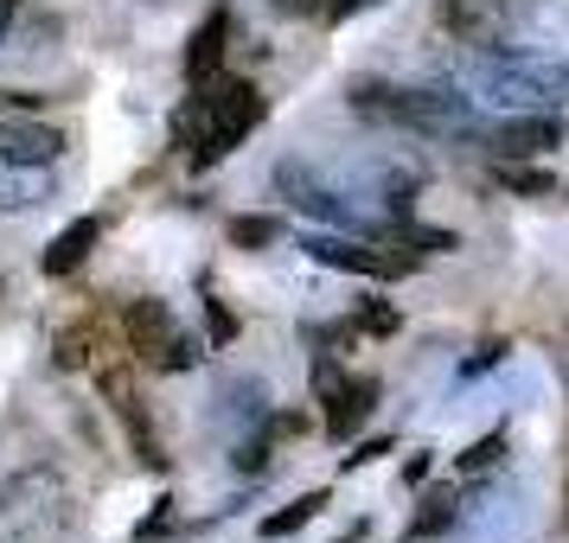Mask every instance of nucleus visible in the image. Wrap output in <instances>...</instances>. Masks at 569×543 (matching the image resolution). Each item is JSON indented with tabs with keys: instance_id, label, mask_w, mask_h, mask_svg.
Instances as JSON below:
<instances>
[{
	"instance_id": "f257e3e1",
	"label": "nucleus",
	"mask_w": 569,
	"mask_h": 543,
	"mask_svg": "<svg viewBox=\"0 0 569 543\" xmlns=\"http://www.w3.org/2000/svg\"><path fill=\"white\" fill-rule=\"evenodd\" d=\"M346 103L359 122L371 129H397V134H429V141H461L480 134V109L467 90L436 83V90H416V83H352Z\"/></svg>"
},
{
	"instance_id": "f03ea898",
	"label": "nucleus",
	"mask_w": 569,
	"mask_h": 543,
	"mask_svg": "<svg viewBox=\"0 0 569 543\" xmlns=\"http://www.w3.org/2000/svg\"><path fill=\"white\" fill-rule=\"evenodd\" d=\"M262 90L250 78H224V71H211V78H192V97L186 109L173 115V141H180L186 154L211 167V160H224L243 141V134L262 122Z\"/></svg>"
},
{
	"instance_id": "7ed1b4c3",
	"label": "nucleus",
	"mask_w": 569,
	"mask_h": 543,
	"mask_svg": "<svg viewBox=\"0 0 569 543\" xmlns=\"http://www.w3.org/2000/svg\"><path fill=\"white\" fill-rule=\"evenodd\" d=\"M78 486L64 480V466L27 461L0 480V543H64L78 531Z\"/></svg>"
},
{
	"instance_id": "20e7f679",
	"label": "nucleus",
	"mask_w": 569,
	"mask_h": 543,
	"mask_svg": "<svg viewBox=\"0 0 569 543\" xmlns=\"http://www.w3.org/2000/svg\"><path fill=\"white\" fill-rule=\"evenodd\" d=\"M473 97L506 115H531V109H563L569 97V64L550 52H480V64L467 71Z\"/></svg>"
},
{
	"instance_id": "39448f33",
	"label": "nucleus",
	"mask_w": 569,
	"mask_h": 543,
	"mask_svg": "<svg viewBox=\"0 0 569 543\" xmlns=\"http://www.w3.org/2000/svg\"><path fill=\"white\" fill-rule=\"evenodd\" d=\"M276 199H282L288 211H301V218H313V224H327V231H346V237H378V224L365 218V205L346 192V185H333L313 160L288 154L276 160Z\"/></svg>"
},
{
	"instance_id": "423d86ee",
	"label": "nucleus",
	"mask_w": 569,
	"mask_h": 543,
	"mask_svg": "<svg viewBox=\"0 0 569 543\" xmlns=\"http://www.w3.org/2000/svg\"><path fill=\"white\" fill-rule=\"evenodd\" d=\"M122 339H129L134 364H148V371H192L199 364V339L173 320L160 294H141L122 308Z\"/></svg>"
},
{
	"instance_id": "0eeeda50",
	"label": "nucleus",
	"mask_w": 569,
	"mask_h": 543,
	"mask_svg": "<svg viewBox=\"0 0 569 543\" xmlns=\"http://www.w3.org/2000/svg\"><path fill=\"white\" fill-rule=\"evenodd\" d=\"M90 371H97V390H103L109 415H116V422L129 429L134 461L154 466V473H167V448H160L154 422H148V410H141V384H134V352L122 359V352H109V345H103V359L90 364Z\"/></svg>"
},
{
	"instance_id": "6e6552de",
	"label": "nucleus",
	"mask_w": 569,
	"mask_h": 543,
	"mask_svg": "<svg viewBox=\"0 0 569 543\" xmlns=\"http://www.w3.org/2000/svg\"><path fill=\"white\" fill-rule=\"evenodd\" d=\"M301 250L313 262H327V269H346V275H371V282H397V275H410L416 257H403L397 243H378V237H301Z\"/></svg>"
},
{
	"instance_id": "1a4fd4ad",
	"label": "nucleus",
	"mask_w": 569,
	"mask_h": 543,
	"mask_svg": "<svg viewBox=\"0 0 569 543\" xmlns=\"http://www.w3.org/2000/svg\"><path fill=\"white\" fill-rule=\"evenodd\" d=\"M313 396L327 403V435L333 441H352V429H365V415L378 410V384H371V378H352V371H339L333 352L313 359Z\"/></svg>"
},
{
	"instance_id": "9d476101",
	"label": "nucleus",
	"mask_w": 569,
	"mask_h": 543,
	"mask_svg": "<svg viewBox=\"0 0 569 543\" xmlns=\"http://www.w3.org/2000/svg\"><path fill=\"white\" fill-rule=\"evenodd\" d=\"M492 160H538L550 148H563V115L557 109H531V115H506L499 129H480Z\"/></svg>"
},
{
	"instance_id": "9b49d317",
	"label": "nucleus",
	"mask_w": 569,
	"mask_h": 543,
	"mask_svg": "<svg viewBox=\"0 0 569 543\" xmlns=\"http://www.w3.org/2000/svg\"><path fill=\"white\" fill-rule=\"evenodd\" d=\"M269 415L276 410H269V384H262V378H224L218 396H211V429H218L224 441L257 435Z\"/></svg>"
},
{
	"instance_id": "f8f14e48",
	"label": "nucleus",
	"mask_w": 569,
	"mask_h": 543,
	"mask_svg": "<svg viewBox=\"0 0 569 543\" xmlns=\"http://www.w3.org/2000/svg\"><path fill=\"white\" fill-rule=\"evenodd\" d=\"M64 129H52L46 115H0V160H20V167H58L64 160Z\"/></svg>"
},
{
	"instance_id": "ddd939ff",
	"label": "nucleus",
	"mask_w": 569,
	"mask_h": 543,
	"mask_svg": "<svg viewBox=\"0 0 569 543\" xmlns=\"http://www.w3.org/2000/svg\"><path fill=\"white\" fill-rule=\"evenodd\" d=\"M436 27L448 32L455 46H467V52H492L499 32H506V20L492 13V0H436Z\"/></svg>"
},
{
	"instance_id": "4468645a",
	"label": "nucleus",
	"mask_w": 569,
	"mask_h": 543,
	"mask_svg": "<svg viewBox=\"0 0 569 543\" xmlns=\"http://www.w3.org/2000/svg\"><path fill=\"white\" fill-rule=\"evenodd\" d=\"M58 199L52 167H20V160H0V211H39Z\"/></svg>"
},
{
	"instance_id": "2eb2a0df",
	"label": "nucleus",
	"mask_w": 569,
	"mask_h": 543,
	"mask_svg": "<svg viewBox=\"0 0 569 543\" xmlns=\"http://www.w3.org/2000/svg\"><path fill=\"white\" fill-rule=\"evenodd\" d=\"M97 237H103V218H71V224H64V231L46 243L39 269H46V275H71V269H78V262L97 250Z\"/></svg>"
},
{
	"instance_id": "dca6fc26",
	"label": "nucleus",
	"mask_w": 569,
	"mask_h": 543,
	"mask_svg": "<svg viewBox=\"0 0 569 543\" xmlns=\"http://www.w3.org/2000/svg\"><path fill=\"white\" fill-rule=\"evenodd\" d=\"M103 320L90 313V320H78V326H64L58 333V345H52V359H58V371H83V364H97L103 359Z\"/></svg>"
},
{
	"instance_id": "f3484780",
	"label": "nucleus",
	"mask_w": 569,
	"mask_h": 543,
	"mask_svg": "<svg viewBox=\"0 0 569 543\" xmlns=\"http://www.w3.org/2000/svg\"><path fill=\"white\" fill-rule=\"evenodd\" d=\"M224 39H231V20L211 13L206 27L192 32V46H186V78H211V71L224 64Z\"/></svg>"
},
{
	"instance_id": "a211bd4d",
	"label": "nucleus",
	"mask_w": 569,
	"mask_h": 543,
	"mask_svg": "<svg viewBox=\"0 0 569 543\" xmlns=\"http://www.w3.org/2000/svg\"><path fill=\"white\" fill-rule=\"evenodd\" d=\"M492 173H499V185L518 192V199H563V180L543 173V167H531V160H492Z\"/></svg>"
},
{
	"instance_id": "6ab92c4d",
	"label": "nucleus",
	"mask_w": 569,
	"mask_h": 543,
	"mask_svg": "<svg viewBox=\"0 0 569 543\" xmlns=\"http://www.w3.org/2000/svg\"><path fill=\"white\" fill-rule=\"evenodd\" d=\"M320 512H327V492H301L295 505H282V512L262 517V537H269V543H276V537H295V531H301V524H313Z\"/></svg>"
},
{
	"instance_id": "aec40b11",
	"label": "nucleus",
	"mask_w": 569,
	"mask_h": 543,
	"mask_svg": "<svg viewBox=\"0 0 569 543\" xmlns=\"http://www.w3.org/2000/svg\"><path fill=\"white\" fill-rule=\"evenodd\" d=\"M224 237H231V250H269V243H282V218H231L224 224Z\"/></svg>"
},
{
	"instance_id": "412c9836",
	"label": "nucleus",
	"mask_w": 569,
	"mask_h": 543,
	"mask_svg": "<svg viewBox=\"0 0 569 543\" xmlns=\"http://www.w3.org/2000/svg\"><path fill=\"white\" fill-rule=\"evenodd\" d=\"M441 531H455V486H441L422 499V512H416L410 537H441Z\"/></svg>"
},
{
	"instance_id": "4be33fe9",
	"label": "nucleus",
	"mask_w": 569,
	"mask_h": 543,
	"mask_svg": "<svg viewBox=\"0 0 569 543\" xmlns=\"http://www.w3.org/2000/svg\"><path fill=\"white\" fill-rule=\"evenodd\" d=\"M499 461H506V435H480L461 461H455V473H461V480H480V473H492Z\"/></svg>"
},
{
	"instance_id": "5701e85b",
	"label": "nucleus",
	"mask_w": 569,
	"mask_h": 543,
	"mask_svg": "<svg viewBox=\"0 0 569 543\" xmlns=\"http://www.w3.org/2000/svg\"><path fill=\"white\" fill-rule=\"evenodd\" d=\"M269 454H276V441H269V435L231 441V466H237V473H269Z\"/></svg>"
},
{
	"instance_id": "b1692460",
	"label": "nucleus",
	"mask_w": 569,
	"mask_h": 543,
	"mask_svg": "<svg viewBox=\"0 0 569 543\" xmlns=\"http://www.w3.org/2000/svg\"><path fill=\"white\" fill-rule=\"evenodd\" d=\"M397 326H403V320H397V308H385V301L359 308V320H352V333H378V339H390Z\"/></svg>"
},
{
	"instance_id": "393cba45",
	"label": "nucleus",
	"mask_w": 569,
	"mask_h": 543,
	"mask_svg": "<svg viewBox=\"0 0 569 543\" xmlns=\"http://www.w3.org/2000/svg\"><path fill=\"white\" fill-rule=\"evenodd\" d=\"M206 320H211V345H231V339H237V313L224 308L218 294H211V301H206Z\"/></svg>"
},
{
	"instance_id": "a878e982",
	"label": "nucleus",
	"mask_w": 569,
	"mask_h": 543,
	"mask_svg": "<svg viewBox=\"0 0 569 543\" xmlns=\"http://www.w3.org/2000/svg\"><path fill=\"white\" fill-rule=\"evenodd\" d=\"M167 531H173V499H160V512L134 524V543H148V537H167Z\"/></svg>"
},
{
	"instance_id": "bb28decb",
	"label": "nucleus",
	"mask_w": 569,
	"mask_h": 543,
	"mask_svg": "<svg viewBox=\"0 0 569 543\" xmlns=\"http://www.w3.org/2000/svg\"><path fill=\"white\" fill-rule=\"evenodd\" d=\"M499 359H506V345H499V339H487V345H480V352H473V359L461 364V378H480V371H492Z\"/></svg>"
},
{
	"instance_id": "cd10ccee",
	"label": "nucleus",
	"mask_w": 569,
	"mask_h": 543,
	"mask_svg": "<svg viewBox=\"0 0 569 543\" xmlns=\"http://www.w3.org/2000/svg\"><path fill=\"white\" fill-rule=\"evenodd\" d=\"M378 454H390V441H359V448H352V454H346V461H339V466L352 473V466H371V461H378Z\"/></svg>"
},
{
	"instance_id": "c85d7f7f",
	"label": "nucleus",
	"mask_w": 569,
	"mask_h": 543,
	"mask_svg": "<svg viewBox=\"0 0 569 543\" xmlns=\"http://www.w3.org/2000/svg\"><path fill=\"white\" fill-rule=\"evenodd\" d=\"M492 13L512 27V20H531V13H538V0H492Z\"/></svg>"
},
{
	"instance_id": "c756f323",
	"label": "nucleus",
	"mask_w": 569,
	"mask_h": 543,
	"mask_svg": "<svg viewBox=\"0 0 569 543\" xmlns=\"http://www.w3.org/2000/svg\"><path fill=\"white\" fill-rule=\"evenodd\" d=\"M429 466H436V454H410V461H403V486H422Z\"/></svg>"
},
{
	"instance_id": "7c9ffc66",
	"label": "nucleus",
	"mask_w": 569,
	"mask_h": 543,
	"mask_svg": "<svg viewBox=\"0 0 569 543\" xmlns=\"http://www.w3.org/2000/svg\"><path fill=\"white\" fill-rule=\"evenodd\" d=\"M46 103V97H32V90H0V115H7V109H39Z\"/></svg>"
},
{
	"instance_id": "2f4dec72",
	"label": "nucleus",
	"mask_w": 569,
	"mask_h": 543,
	"mask_svg": "<svg viewBox=\"0 0 569 543\" xmlns=\"http://www.w3.org/2000/svg\"><path fill=\"white\" fill-rule=\"evenodd\" d=\"M20 7H27V0H0V46L13 39V20H20Z\"/></svg>"
},
{
	"instance_id": "473e14b6",
	"label": "nucleus",
	"mask_w": 569,
	"mask_h": 543,
	"mask_svg": "<svg viewBox=\"0 0 569 543\" xmlns=\"http://www.w3.org/2000/svg\"><path fill=\"white\" fill-rule=\"evenodd\" d=\"M320 13H327V20H339V13H352V0H320Z\"/></svg>"
},
{
	"instance_id": "72a5a7b5",
	"label": "nucleus",
	"mask_w": 569,
	"mask_h": 543,
	"mask_svg": "<svg viewBox=\"0 0 569 543\" xmlns=\"http://www.w3.org/2000/svg\"><path fill=\"white\" fill-rule=\"evenodd\" d=\"M282 7H288V0H282Z\"/></svg>"
}]
</instances>
